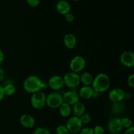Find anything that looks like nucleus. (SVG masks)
<instances>
[{
  "label": "nucleus",
  "instance_id": "30",
  "mask_svg": "<svg viewBox=\"0 0 134 134\" xmlns=\"http://www.w3.org/2000/svg\"><path fill=\"white\" fill-rule=\"evenodd\" d=\"M65 19L68 22H72L74 20V16L72 13H68L65 15Z\"/></svg>",
  "mask_w": 134,
  "mask_h": 134
},
{
  "label": "nucleus",
  "instance_id": "13",
  "mask_svg": "<svg viewBox=\"0 0 134 134\" xmlns=\"http://www.w3.org/2000/svg\"><path fill=\"white\" fill-rule=\"evenodd\" d=\"M20 123L24 128H31L35 125V120L31 115L24 114L20 118Z\"/></svg>",
  "mask_w": 134,
  "mask_h": 134
},
{
  "label": "nucleus",
  "instance_id": "1",
  "mask_svg": "<svg viewBox=\"0 0 134 134\" xmlns=\"http://www.w3.org/2000/svg\"><path fill=\"white\" fill-rule=\"evenodd\" d=\"M92 87L94 91L98 93L106 92L111 86V80L108 75L104 73H100L94 77Z\"/></svg>",
  "mask_w": 134,
  "mask_h": 134
},
{
  "label": "nucleus",
  "instance_id": "11",
  "mask_svg": "<svg viewBox=\"0 0 134 134\" xmlns=\"http://www.w3.org/2000/svg\"><path fill=\"white\" fill-rule=\"evenodd\" d=\"M63 100L64 102L65 103H68L69 105H73L79 102L80 97L79 96V94L75 91L73 90H69V91L66 92L62 95Z\"/></svg>",
  "mask_w": 134,
  "mask_h": 134
},
{
  "label": "nucleus",
  "instance_id": "21",
  "mask_svg": "<svg viewBox=\"0 0 134 134\" xmlns=\"http://www.w3.org/2000/svg\"><path fill=\"white\" fill-rule=\"evenodd\" d=\"M3 92L5 96L6 95L10 96H13L15 94L16 88L13 84H8V85L3 86Z\"/></svg>",
  "mask_w": 134,
  "mask_h": 134
},
{
  "label": "nucleus",
  "instance_id": "12",
  "mask_svg": "<svg viewBox=\"0 0 134 134\" xmlns=\"http://www.w3.org/2000/svg\"><path fill=\"white\" fill-rule=\"evenodd\" d=\"M48 86L54 90H59L64 86V82L63 77L60 75L52 76L48 80Z\"/></svg>",
  "mask_w": 134,
  "mask_h": 134
},
{
  "label": "nucleus",
  "instance_id": "29",
  "mask_svg": "<svg viewBox=\"0 0 134 134\" xmlns=\"http://www.w3.org/2000/svg\"><path fill=\"white\" fill-rule=\"evenodd\" d=\"M27 3L30 6L35 7L39 5L40 3V0H27Z\"/></svg>",
  "mask_w": 134,
  "mask_h": 134
},
{
  "label": "nucleus",
  "instance_id": "25",
  "mask_svg": "<svg viewBox=\"0 0 134 134\" xmlns=\"http://www.w3.org/2000/svg\"><path fill=\"white\" fill-rule=\"evenodd\" d=\"M33 134H51V133L47 128H43V127H39L35 130Z\"/></svg>",
  "mask_w": 134,
  "mask_h": 134
},
{
  "label": "nucleus",
  "instance_id": "15",
  "mask_svg": "<svg viewBox=\"0 0 134 134\" xmlns=\"http://www.w3.org/2000/svg\"><path fill=\"white\" fill-rule=\"evenodd\" d=\"M64 43L65 47L69 49H73L77 45V38L73 34H68L64 36Z\"/></svg>",
  "mask_w": 134,
  "mask_h": 134
},
{
  "label": "nucleus",
  "instance_id": "8",
  "mask_svg": "<svg viewBox=\"0 0 134 134\" xmlns=\"http://www.w3.org/2000/svg\"><path fill=\"white\" fill-rule=\"evenodd\" d=\"M107 128L111 134H119L123 130L120 119L117 117L109 119L107 123Z\"/></svg>",
  "mask_w": 134,
  "mask_h": 134
},
{
  "label": "nucleus",
  "instance_id": "27",
  "mask_svg": "<svg viewBox=\"0 0 134 134\" xmlns=\"http://www.w3.org/2000/svg\"><path fill=\"white\" fill-rule=\"evenodd\" d=\"M79 133V134H94L93 129L91 128H89V127L82 128Z\"/></svg>",
  "mask_w": 134,
  "mask_h": 134
},
{
  "label": "nucleus",
  "instance_id": "19",
  "mask_svg": "<svg viewBox=\"0 0 134 134\" xmlns=\"http://www.w3.org/2000/svg\"><path fill=\"white\" fill-rule=\"evenodd\" d=\"M58 109L60 115L63 117H68L70 116L72 112L71 106L64 102L59 107Z\"/></svg>",
  "mask_w": 134,
  "mask_h": 134
},
{
  "label": "nucleus",
  "instance_id": "9",
  "mask_svg": "<svg viewBox=\"0 0 134 134\" xmlns=\"http://www.w3.org/2000/svg\"><path fill=\"white\" fill-rule=\"evenodd\" d=\"M120 62L124 66L133 68L134 66V53L131 51H124L120 56Z\"/></svg>",
  "mask_w": 134,
  "mask_h": 134
},
{
  "label": "nucleus",
  "instance_id": "3",
  "mask_svg": "<svg viewBox=\"0 0 134 134\" xmlns=\"http://www.w3.org/2000/svg\"><path fill=\"white\" fill-rule=\"evenodd\" d=\"M47 96L41 91L37 92L32 94L30 99L31 106L35 109H41L43 108L46 105Z\"/></svg>",
  "mask_w": 134,
  "mask_h": 134
},
{
  "label": "nucleus",
  "instance_id": "36",
  "mask_svg": "<svg viewBox=\"0 0 134 134\" xmlns=\"http://www.w3.org/2000/svg\"><path fill=\"white\" fill-rule=\"evenodd\" d=\"M72 1H78V0H72Z\"/></svg>",
  "mask_w": 134,
  "mask_h": 134
},
{
  "label": "nucleus",
  "instance_id": "6",
  "mask_svg": "<svg viewBox=\"0 0 134 134\" xmlns=\"http://www.w3.org/2000/svg\"><path fill=\"white\" fill-rule=\"evenodd\" d=\"M65 126L68 128L69 133L75 134L80 132V131L81 130L82 128V124L79 117L74 116L68 119Z\"/></svg>",
  "mask_w": 134,
  "mask_h": 134
},
{
  "label": "nucleus",
  "instance_id": "32",
  "mask_svg": "<svg viewBox=\"0 0 134 134\" xmlns=\"http://www.w3.org/2000/svg\"><path fill=\"white\" fill-rule=\"evenodd\" d=\"M4 96H5V94L3 92V86L0 85V102L3 99Z\"/></svg>",
  "mask_w": 134,
  "mask_h": 134
},
{
  "label": "nucleus",
  "instance_id": "20",
  "mask_svg": "<svg viewBox=\"0 0 134 134\" xmlns=\"http://www.w3.org/2000/svg\"><path fill=\"white\" fill-rule=\"evenodd\" d=\"M124 109H125V107L122 102L113 103L112 105V111L115 114L122 113L124 112Z\"/></svg>",
  "mask_w": 134,
  "mask_h": 134
},
{
  "label": "nucleus",
  "instance_id": "23",
  "mask_svg": "<svg viewBox=\"0 0 134 134\" xmlns=\"http://www.w3.org/2000/svg\"><path fill=\"white\" fill-rule=\"evenodd\" d=\"M79 118L82 124H88V123H90V122H91L92 120L91 116L90 115V114L86 113H84L82 116H80Z\"/></svg>",
  "mask_w": 134,
  "mask_h": 134
},
{
  "label": "nucleus",
  "instance_id": "26",
  "mask_svg": "<svg viewBox=\"0 0 134 134\" xmlns=\"http://www.w3.org/2000/svg\"><path fill=\"white\" fill-rule=\"evenodd\" d=\"M93 129V132L94 134H104L105 133V130L102 126H96Z\"/></svg>",
  "mask_w": 134,
  "mask_h": 134
},
{
  "label": "nucleus",
  "instance_id": "2",
  "mask_svg": "<svg viewBox=\"0 0 134 134\" xmlns=\"http://www.w3.org/2000/svg\"><path fill=\"white\" fill-rule=\"evenodd\" d=\"M23 88L27 92L34 94L43 89V81L35 75L28 76L23 82Z\"/></svg>",
  "mask_w": 134,
  "mask_h": 134
},
{
  "label": "nucleus",
  "instance_id": "18",
  "mask_svg": "<svg viewBox=\"0 0 134 134\" xmlns=\"http://www.w3.org/2000/svg\"><path fill=\"white\" fill-rule=\"evenodd\" d=\"M94 80V77L89 72H84L80 75V81L84 85V86H90L92 85Z\"/></svg>",
  "mask_w": 134,
  "mask_h": 134
},
{
  "label": "nucleus",
  "instance_id": "35",
  "mask_svg": "<svg viewBox=\"0 0 134 134\" xmlns=\"http://www.w3.org/2000/svg\"><path fill=\"white\" fill-rule=\"evenodd\" d=\"M4 60V54L3 52L0 49V64H2Z\"/></svg>",
  "mask_w": 134,
  "mask_h": 134
},
{
  "label": "nucleus",
  "instance_id": "22",
  "mask_svg": "<svg viewBox=\"0 0 134 134\" xmlns=\"http://www.w3.org/2000/svg\"><path fill=\"white\" fill-rule=\"evenodd\" d=\"M120 123L123 128H129L132 126V121L130 118L128 117H122L120 119Z\"/></svg>",
  "mask_w": 134,
  "mask_h": 134
},
{
  "label": "nucleus",
  "instance_id": "10",
  "mask_svg": "<svg viewBox=\"0 0 134 134\" xmlns=\"http://www.w3.org/2000/svg\"><path fill=\"white\" fill-rule=\"evenodd\" d=\"M126 92L123 89L120 88H116L109 93V98L113 103H116V102H122L123 99L125 98Z\"/></svg>",
  "mask_w": 134,
  "mask_h": 134
},
{
  "label": "nucleus",
  "instance_id": "16",
  "mask_svg": "<svg viewBox=\"0 0 134 134\" xmlns=\"http://www.w3.org/2000/svg\"><path fill=\"white\" fill-rule=\"evenodd\" d=\"M94 89L90 86H84L80 89L79 92L78 93L80 98L84 99H89L92 98Z\"/></svg>",
  "mask_w": 134,
  "mask_h": 134
},
{
  "label": "nucleus",
  "instance_id": "17",
  "mask_svg": "<svg viewBox=\"0 0 134 134\" xmlns=\"http://www.w3.org/2000/svg\"><path fill=\"white\" fill-rule=\"evenodd\" d=\"M72 110H73L75 116H77V117H80L85 113L86 107H85V104L81 102H78L75 104L73 105V109Z\"/></svg>",
  "mask_w": 134,
  "mask_h": 134
},
{
  "label": "nucleus",
  "instance_id": "7",
  "mask_svg": "<svg viewBox=\"0 0 134 134\" xmlns=\"http://www.w3.org/2000/svg\"><path fill=\"white\" fill-rule=\"evenodd\" d=\"M86 65V61L85 59L82 56H75L71 59L69 64V68L72 72L74 73H79L82 71L85 68Z\"/></svg>",
  "mask_w": 134,
  "mask_h": 134
},
{
  "label": "nucleus",
  "instance_id": "28",
  "mask_svg": "<svg viewBox=\"0 0 134 134\" xmlns=\"http://www.w3.org/2000/svg\"><path fill=\"white\" fill-rule=\"evenodd\" d=\"M127 82H128V85L130 87H131L132 88H134V75L132 74L128 77V79H127Z\"/></svg>",
  "mask_w": 134,
  "mask_h": 134
},
{
  "label": "nucleus",
  "instance_id": "31",
  "mask_svg": "<svg viewBox=\"0 0 134 134\" xmlns=\"http://www.w3.org/2000/svg\"><path fill=\"white\" fill-rule=\"evenodd\" d=\"M124 134H134V128L133 126L127 128Z\"/></svg>",
  "mask_w": 134,
  "mask_h": 134
},
{
  "label": "nucleus",
  "instance_id": "24",
  "mask_svg": "<svg viewBox=\"0 0 134 134\" xmlns=\"http://www.w3.org/2000/svg\"><path fill=\"white\" fill-rule=\"evenodd\" d=\"M56 134H69V131L65 125H63V124L58 126L56 129Z\"/></svg>",
  "mask_w": 134,
  "mask_h": 134
},
{
  "label": "nucleus",
  "instance_id": "14",
  "mask_svg": "<svg viewBox=\"0 0 134 134\" xmlns=\"http://www.w3.org/2000/svg\"><path fill=\"white\" fill-rule=\"evenodd\" d=\"M56 8L57 11L63 15H65L68 13H70V4L65 0H60L58 1L56 5Z\"/></svg>",
  "mask_w": 134,
  "mask_h": 134
},
{
  "label": "nucleus",
  "instance_id": "34",
  "mask_svg": "<svg viewBox=\"0 0 134 134\" xmlns=\"http://www.w3.org/2000/svg\"><path fill=\"white\" fill-rule=\"evenodd\" d=\"M4 75H5V74H4V70L2 68L0 67V81L3 79Z\"/></svg>",
  "mask_w": 134,
  "mask_h": 134
},
{
  "label": "nucleus",
  "instance_id": "4",
  "mask_svg": "<svg viewBox=\"0 0 134 134\" xmlns=\"http://www.w3.org/2000/svg\"><path fill=\"white\" fill-rule=\"evenodd\" d=\"M64 103L63 96L59 92H52L48 94L46 98V105L51 109L59 108Z\"/></svg>",
  "mask_w": 134,
  "mask_h": 134
},
{
  "label": "nucleus",
  "instance_id": "5",
  "mask_svg": "<svg viewBox=\"0 0 134 134\" xmlns=\"http://www.w3.org/2000/svg\"><path fill=\"white\" fill-rule=\"evenodd\" d=\"M64 85L69 88H75L77 87L81 83L80 75L78 73L74 72H68L63 77Z\"/></svg>",
  "mask_w": 134,
  "mask_h": 134
},
{
  "label": "nucleus",
  "instance_id": "33",
  "mask_svg": "<svg viewBox=\"0 0 134 134\" xmlns=\"http://www.w3.org/2000/svg\"><path fill=\"white\" fill-rule=\"evenodd\" d=\"M99 93L97 92L96 91H94V92H93L92 94V99H98V98L99 97Z\"/></svg>",
  "mask_w": 134,
  "mask_h": 134
}]
</instances>
